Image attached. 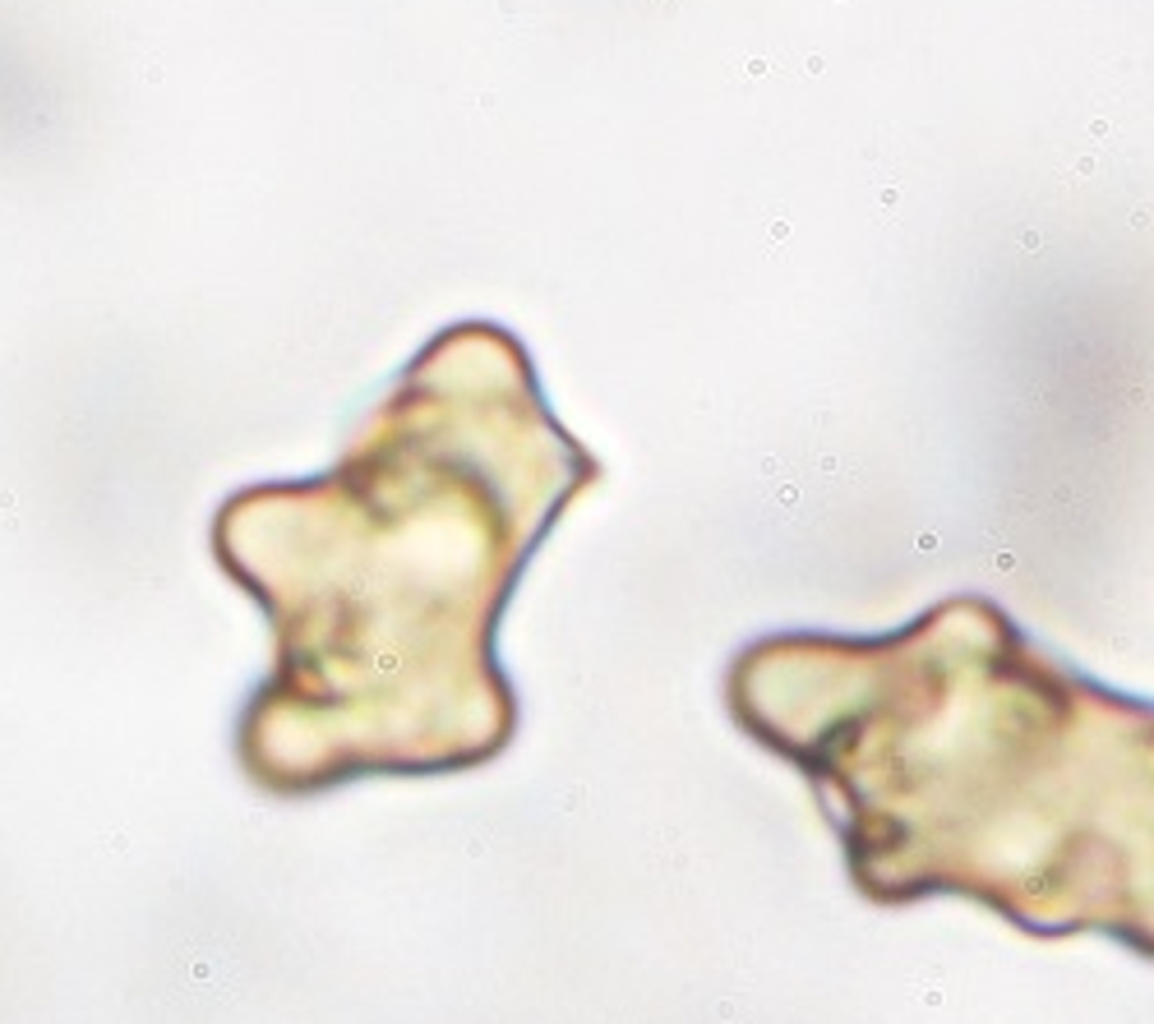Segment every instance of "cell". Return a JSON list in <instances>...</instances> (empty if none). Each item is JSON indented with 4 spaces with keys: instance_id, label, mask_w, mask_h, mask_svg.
Here are the masks:
<instances>
[{
    "instance_id": "cell-1",
    "label": "cell",
    "mask_w": 1154,
    "mask_h": 1024,
    "mask_svg": "<svg viewBox=\"0 0 1154 1024\" xmlns=\"http://www.w3.org/2000/svg\"><path fill=\"white\" fill-rule=\"evenodd\" d=\"M596 481L517 332L462 319L402 365L328 471L222 498L213 559L273 627L235 720L245 780L314 799L504 757L522 711L500 623Z\"/></svg>"
},
{
    "instance_id": "cell-2",
    "label": "cell",
    "mask_w": 1154,
    "mask_h": 1024,
    "mask_svg": "<svg viewBox=\"0 0 1154 1024\" xmlns=\"http://www.w3.org/2000/svg\"><path fill=\"white\" fill-rule=\"evenodd\" d=\"M725 711L818 794L869 905L961 896L1154 960V701L998 600L961 591L873 637L763 633L730 655Z\"/></svg>"
}]
</instances>
